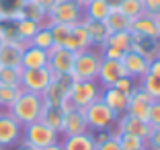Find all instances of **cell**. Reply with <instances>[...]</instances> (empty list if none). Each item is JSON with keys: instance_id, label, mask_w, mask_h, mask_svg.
<instances>
[{"instance_id": "obj_44", "label": "cell", "mask_w": 160, "mask_h": 150, "mask_svg": "<svg viewBox=\"0 0 160 150\" xmlns=\"http://www.w3.org/2000/svg\"><path fill=\"white\" fill-rule=\"evenodd\" d=\"M17 150H37V148H33V146H31V144H27V142H21Z\"/></svg>"}, {"instance_id": "obj_12", "label": "cell", "mask_w": 160, "mask_h": 150, "mask_svg": "<svg viewBox=\"0 0 160 150\" xmlns=\"http://www.w3.org/2000/svg\"><path fill=\"white\" fill-rule=\"evenodd\" d=\"M154 103V99L142 89V86H136V89L129 93V101H127V109L125 113L133 115V117H140L144 122H148V109Z\"/></svg>"}, {"instance_id": "obj_34", "label": "cell", "mask_w": 160, "mask_h": 150, "mask_svg": "<svg viewBox=\"0 0 160 150\" xmlns=\"http://www.w3.org/2000/svg\"><path fill=\"white\" fill-rule=\"evenodd\" d=\"M49 31H52V37H53V45H64L72 31V25H62V23H52L49 25Z\"/></svg>"}, {"instance_id": "obj_27", "label": "cell", "mask_w": 160, "mask_h": 150, "mask_svg": "<svg viewBox=\"0 0 160 150\" xmlns=\"http://www.w3.org/2000/svg\"><path fill=\"white\" fill-rule=\"evenodd\" d=\"M105 45H111L115 49H121L123 54L129 52L132 47V31H119V33H111Z\"/></svg>"}, {"instance_id": "obj_22", "label": "cell", "mask_w": 160, "mask_h": 150, "mask_svg": "<svg viewBox=\"0 0 160 150\" xmlns=\"http://www.w3.org/2000/svg\"><path fill=\"white\" fill-rule=\"evenodd\" d=\"M84 27H86V31H88V35H90L92 45L103 47L105 43H107L109 35H111V31L107 29V25H105L103 21H84Z\"/></svg>"}, {"instance_id": "obj_9", "label": "cell", "mask_w": 160, "mask_h": 150, "mask_svg": "<svg viewBox=\"0 0 160 150\" xmlns=\"http://www.w3.org/2000/svg\"><path fill=\"white\" fill-rule=\"evenodd\" d=\"M115 123H117L115 132H119V134H132V136H138L142 140H148V136H150V132H152V126L148 122H144L140 117H133L129 113H121Z\"/></svg>"}, {"instance_id": "obj_31", "label": "cell", "mask_w": 160, "mask_h": 150, "mask_svg": "<svg viewBox=\"0 0 160 150\" xmlns=\"http://www.w3.org/2000/svg\"><path fill=\"white\" fill-rule=\"evenodd\" d=\"M140 86L150 95L154 101H160V76H152L146 74L140 78Z\"/></svg>"}, {"instance_id": "obj_33", "label": "cell", "mask_w": 160, "mask_h": 150, "mask_svg": "<svg viewBox=\"0 0 160 150\" xmlns=\"http://www.w3.org/2000/svg\"><path fill=\"white\" fill-rule=\"evenodd\" d=\"M21 93H23L21 86H0V107L8 109L10 105L19 99Z\"/></svg>"}, {"instance_id": "obj_15", "label": "cell", "mask_w": 160, "mask_h": 150, "mask_svg": "<svg viewBox=\"0 0 160 150\" xmlns=\"http://www.w3.org/2000/svg\"><path fill=\"white\" fill-rule=\"evenodd\" d=\"M62 47H66V49H70V52H74V54L82 52V49H88V47H92L90 35H88V31H86V27H84V21H82V23L72 25V31H70L66 43H64Z\"/></svg>"}, {"instance_id": "obj_41", "label": "cell", "mask_w": 160, "mask_h": 150, "mask_svg": "<svg viewBox=\"0 0 160 150\" xmlns=\"http://www.w3.org/2000/svg\"><path fill=\"white\" fill-rule=\"evenodd\" d=\"M35 2H37V4L41 6L43 10H45V13L49 14V13H52V10H53V6H56L58 2H60V0H35Z\"/></svg>"}, {"instance_id": "obj_37", "label": "cell", "mask_w": 160, "mask_h": 150, "mask_svg": "<svg viewBox=\"0 0 160 150\" xmlns=\"http://www.w3.org/2000/svg\"><path fill=\"white\" fill-rule=\"evenodd\" d=\"M115 89H119L121 93L129 95L133 89H136V78H132V76H123L121 80H117V82H115Z\"/></svg>"}, {"instance_id": "obj_46", "label": "cell", "mask_w": 160, "mask_h": 150, "mask_svg": "<svg viewBox=\"0 0 160 150\" xmlns=\"http://www.w3.org/2000/svg\"><path fill=\"white\" fill-rule=\"evenodd\" d=\"M4 45V41H2V25H0V47Z\"/></svg>"}, {"instance_id": "obj_23", "label": "cell", "mask_w": 160, "mask_h": 150, "mask_svg": "<svg viewBox=\"0 0 160 150\" xmlns=\"http://www.w3.org/2000/svg\"><path fill=\"white\" fill-rule=\"evenodd\" d=\"M39 122L49 126L53 132L62 134V122H64V111L60 107H49V105H43L41 115H39Z\"/></svg>"}, {"instance_id": "obj_50", "label": "cell", "mask_w": 160, "mask_h": 150, "mask_svg": "<svg viewBox=\"0 0 160 150\" xmlns=\"http://www.w3.org/2000/svg\"><path fill=\"white\" fill-rule=\"evenodd\" d=\"M0 25H2V19H0Z\"/></svg>"}, {"instance_id": "obj_47", "label": "cell", "mask_w": 160, "mask_h": 150, "mask_svg": "<svg viewBox=\"0 0 160 150\" xmlns=\"http://www.w3.org/2000/svg\"><path fill=\"white\" fill-rule=\"evenodd\" d=\"M156 25H158V39H160V17L156 19Z\"/></svg>"}, {"instance_id": "obj_10", "label": "cell", "mask_w": 160, "mask_h": 150, "mask_svg": "<svg viewBox=\"0 0 160 150\" xmlns=\"http://www.w3.org/2000/svg\"><path fill=\"white\" fill-rule=\"evenodd\" d=\"M123 76H127V72H125V68H123L121 60H107V58L101 60L97 82H99L103 89H107V86H115V82L121 80Z\"/></svg>"}, {"instance_id": "obj_18", "label": "cell", "mask_w": 160, "mask_h": 150, "mask_svg": "<svg viewBox=\"0 0 160 150\" xmlns=\"http://www.w3.org/2000/svg\"><path fill=\"white\" fill-rule=\"evenodd\" d=\"M29 43H4L0 47V66L6 68H21V58L23 49Z\"/></svg>"}, {"instance_id": "obj_6", "label": "cell", "mask_w": 160, "mask_h": 150, "mask_svg": "<svg viewBox=\"0 0 160 150\" xmlns=\"http://www.w3.org/2000/svg\"><path fill=\"white\" fill-rule=\"evenodd\" d=\"M58 136H60L58 132H53L49 126H45V123H41V122H33V123L23 126V142L31 144L37 150L45 148V146L53 144V142H60Z\"/></svg>"}, {"instance_id": "obj_35", "label": "cell", "mask_w": 160, "mask_h": 150, "mask_svg": "<svg viewBox=\"0 0 160 150\" xmlns=\"http://www.w3.org/2000/svg\"><path fill=\"white\" fill-rule=\"evenodd\" d=\"M117 140L121 150H140L146 146V140H142L138 136H132V134H119L117 132Z\"/></svg>"}, {"instance_id": "obj_11", "label": "cell", "mask_w": 160, "mask_h": 150, "mask_svg": "<svg viewBox=\"0 0 160 150\" xmlns=\"http://www.w3.org/2000/svg\"><path fill=\"white\" fill-rule=\"evenodd\" d=\"M23 138V126L10 115L8 111L0 113V146H12Z\"/></svg>"}, {"instance_id": "obj_5", "label": "cell", "mask_w": 160, "mask_h": 150, "mask_svg": "<svg viewBox=\"0 0 160 150\" xmlns=\"http://www.w3.org/2000/svg\"><path fill=\"white\" fill-rule=\"evenodd\" d=\"M101 93H103V86L97 80H74L70 89V99L76 109H86L90 103L101 99Z\"/></svg>"}, {"instance_id": "obj_19", "label": "cell", "mask_w": 160, "mask_h": 150, "mask_svg": "<svg viewBox=\"0 0 160 150\" xmlns=\"http://www.w3.org/2000/svg\"><path fill=\"white\" fill-rule=\"evenodd\" d=\"M45 66H47V52L29 43L23 49L21 68H23V70H33V68H45Z\"/></svg>"}, {"instance_id": "obj_24", "label": "cell", "mask_w": 160, "mask_h": 150, "mask_svg": "<svg viewBox=\"0 0 160 150\" xmlns=\"http://www.w3.org/2000/svg\"><path fill=\"white\" fill-rule=\"evenodd\" d=\"M105 25H107V29L111 33H119V31H129V27H132V21L127 19L125 14L121 13V10H109L107 19L103 21Z\"/></svg>"}, {"instance_id": "obj_7", "label": "cell", "mask_w": 160, "mask_h": 150, "mask_svg": "<svg viewBox=\"0 0 160 150\" xmlns=\"http://www.w3.org/2000/svg\"><path fill=\"white\" fill-rule=\"evenodd\" d=\"M52 70L49 68H33V70H23L21 74V89L29 91V93H39L41 95L43 91L49 86L52 82Z\"/></svg>"}, {"instance_id": "obj_2", "label": "cell", "mask_w": 160, "mask_h": 150, "mask_svg": "<svg viewBox=\"0 0 160 150\" xmlns=\"http://www.w3.org/2000/svg\"><path fill=\"white\" fill-rule=\"evenodd\" d=\"M101 49H82L74 58V68H72V78L74 80H97L101 66Z\"/></svg>"}, {"instance_id": "obj_14", "label": "cell", "mask_w": 160, "mask_h": 150, "mask_svg": "<svg viewBox=\"0 0 160 150\" xmlns=\"http://www.w3.org/2000/svg\"><path fill=\"white\" fill-rule=\"evenodd\" d=\"M129 31L136 33V35H140V37H144V39H150V41H160L158 39L156 17H152V14H148V13H142L138 19H133Z\"/></svg>"}, {"instance_id": "obj_45", "label": "cell", "mask_w": 160, "mask_h": 150, "mask_svg": "<svg viewBox=\"0 0 160 150\" xmlns=\"http://www.w3.org/2000/svg\"><path fill=\"white\" fill-rule=\"evenodd\" d=\"M74 2H78L80 6H82V8H84L86 4H90V2H92V0H74Z\"/></svg>"}, {"instance_id": "obj_42", "label": "cell", "mask_w": 160, "mask_h": 150, "mask_svg": "<svg viewBox=\"0 0 160 150\" xmlns=\"http://www.w3.org/2000/svg\"><path fill=\"white\" fill-rule=\"evenodd\" d=\"M148 74L160 76V58H154V60L150 62V66H148Z\"/></svg>"}, {"instance_id": "obj_20", "label": "cell", "mask_w": 160, "mask_h": 150, "mask_svg": "<svg viewBox=\"0 0 160 150\" xmlns=\"http://www.w3.org/2000/svg\"><path fill=\"white\" fill-rule=\"evenodd\" d=\"M62 148L64 150H97V144H94L92 132H84V134H76V136H64Z\"/></svg>"}, {"instance_id": "obj_28", "label": "cell", "mask_w": 160, "mask_h": 150, "mask_svg": "<svg viewBox=\"0 0 160 150\" xmlns=\"http://www.w3.org/2000/svg\"><path fill=\"white\" fill-rule=\"evenodd\" d=\"M14 29H17V35H19L21 41L29 43L31 39H33V35L39 31V25L33 23V21H29V19H21L14 23Z\"/></svg>"}, {"instance_id": "obj_8", "label": "cell", "mask_w": 160, "mask_h": 150, "mask_svg": "<svg viewBox=\"0 0 160 150\" xmlns=\"http://www.w3.org/2000/svg\"><path fill=\"white\" fill-rule=\"evenodd\" d=\"M74 58H76L74 52H70L66 47L53 45L52 49L47 52V68H49L53 74H72Z\"/></svg>"}, {"instance_id": "obj_49", "label": "cell", "mask_w": 160, "mask_h": 150, "mask_svg": "<svg viewBox=\"0 0 160 150\" xmlns=\"http://www.w3.org/2000/svg\"><path fill=\"white\" fill-rule=\"evenodd\" d=\"M140 150H148V148H146V146H144V148H140Z\"/></svg>"}, {"instance_id": "obj_16", "label": "cell", "mask_w": 160, "mask_h": 150, "mask_svg": "<svg viewBox=\"0 0 160 150\" xmlns=\"http://www.w3.org/2000/svg\"><path fill=\"white\" fill-rule=\"evenodd\" d=\"M123 62V68H125L127 76H132V78L140 80L142 76L148 74V66H150V60L146 56H140L136 52H125L121 58Z\"/></svg>"}, {"instance_id": "obj_43", "label": "cell", "mask_w": 160, "mask_h": 150, "mask_svg": "<svg viewBox=\"0 0 160 150\" xmlns=\"http://www.w3.org/2000/svg\"><path fill=\"white\" fill-rule=\"evenodd\" d=\"M41 150H64V148H62V142H53V144L45 146V148H41Z\"/></svg>"}, {"instance_id": "obj_40", "label": "cell", "mask_w": 160, "mask_h": 150, "mask_svg": "<svg viewBox=\"0 0 160 150\" xmlns=\"http://www.w3.org/2000/svg\"><path fill=\"white\" fill-rule=\"evenodd\" d=\"M142 4H144V13L152 14L156 19L160 17V0H142Z\"/></svg>"}, {"instance_id": "obj_38", "label": "cell", "mask_w": 160, "mask_h": 150, "mask_svg": "<svg viewBox=\"0 0 160 150\" xmlns=\"http://www.w3.org/2000/svg\"><path fill=\"white\" fill-rule=\"evenodd\" d=\"M97 150H121V146H119V140H117V132H111V136H109V140H105L103 144H97Z\"/></svg>"}, {"instance_id": "obj_25", "label": "cell", "mask_w": 160, "mask_h": 150, "mask_svg": "<svg viewBox=\"0 0 160 150\" xmlns=\"http://www.w3.org/2000/svg\"><path fill=\"white\" fill-rule=\"evenodd\" d=\"M23 14H25V19L37 23L39 27H47V13L37 4V2H35V0H25Z\"/></svg>"}, {"instance_id": "obj_4", "label": "cell", "mask_w": 160, "mask_h": 150, "mask_svg": "<svg viewBox=\"0 0 160 150\" xmlns=\"http://www.w3.org/2000/svg\"><path fill=\"white\" fill-rule=\"evenodd\" d=\"M84 21V8L74 2V0H60L53 10L47 14V27L52 23H62V25H76Z\"/></svg>"}, {"instance_id": "obj_48", "label": "cell", "mask_w": 160, "mask_h": 150, "mask_svg": "<svg viewBox=\"0 0 160 150\" xmlns=\"http://www.w3.org/2000/svg\"><path fill=\"white\" fill-rule=\"evenodd\" d=\"M158 58H160V45H158Z\"/></svg>"}, {"instance_id": "obj_29", "label": "cell", "mask_w": 160, "mask_h": 150, "mask_svg": "<svg viewBox=\"0 0 160 150\" xmlns=\"http://www.w3.org/2000/svg\"><path fill=\"white\" fill-rule=\"evenodd\" d=\"M23 68H6L0 66V86H21Z\"/></svg>"}, {"instance_id": "obj_1", "label": "cell", "mask_w": 160, "mask_h": 150, "mask_svg": "<svg viewBox=\"0 0 160 150\" xmlns=\"http://www.w3.org/2000/svg\"><path fill=\"white\" fill-rule=\"evenodd\" d=\"M43 109V99L39 93H29V91H23L19 95V99L10 105L6 111L12 115L21 126H27V123L39 122V115H41Z\"/></svg>"}, {"instance_id": "obj_36", "label": "cell", "mask_w": 160, "mask_h": 150, "mask_svg": "<svg viewBox=\"0 0 160 150\" xmlns=\"http://www.w3.org/2000/svg\"><path fill=\"white\" fill-rule=\"evenodd\" d=\"M148 123L152 127H160V101H154L148 109Z\"/></svg>"}, {"instance_id": "obj_17", "label": "cell", "mask_w": 160, "mask_h": 150, "mask_svg": "<svg viewBox=\"0 0 160 150\" xmlns=\"http://www.w3.org/2000/svg\"><path fill=\"white\" fill-rule=\"evenodd\" d=\"M101 99H103V103L107 105L109 109H113L117 115H121V113H125V109H127L129 95L121 93V91L115 89V86H107V89H103V93H101Z\"/></svg>"}, {"instance_id": "obj_39", "label": "cell", "mask_w": 160, "mask_h": 150, "mask_svg": "<svg viewBox=\"0 0 160 150\" xmlns=\"http://www.w3.org/2000/svg\"><path fill=\"white\" fill-rule=\"evenodd\" d=\"M146 148L148 150H160V127H152L150 136L146 140Z\"/></svg>"}, {"instance_id": "obj_32", "label": "cell", "mask_w": 160, "mask_h": 150, "mask_svg": "<svg viewBox=\"0 0 160 150\" xmlns=\"http://www.w3.org/2000/svg\"><path fill=\"white\" fill-rule=\"evenodd\" d=\"M119 10L129 21H133L144 13V4H142V0H119Z\"/></svg>"}, {"instance_id": "obj_3", "label": "cell", "mask_w": 160, "mask_h": 150, "mask_svg": "<svg viewBox=\"0 0 160 150\" xmlns=\"http://www.w3.org/2000/svg\"><path fill=\"white\" fill-rule=\"evenodd\" d=\"M84 111V117L86 123H88V130L90 132H101V130H111L115 122H117V113L113 109H109L107 105L103 103V99H97L94 103H90Z\"/></svg>"}, {"instance_id": "obj_26", "label": "cell", "mask_w": 160, "mask_h": 150, "mask_svg": "<svg viewBox=\"0 0 160 150\" xmlns=\"http://www.w3.org/2000/svg\"><path fill=\"white\" fill-rule=\"evenodd\" d=\"M109 14V2L107 0H92L84 6V21H105Z\"/></svg>"}, {"instance_id": "obj_21", "label": "cell", "mask_w": 160, "mask_h": 150, "mask_svg": "<svg viewBox=\"0 0 160 150\" xmlns=\"http://www.w3.org/2000/svg\"><path fill=\"white\" fill-rule=\"evenodd\" d=\"M25 0H0V19L2 23H17L25 19L23 14Z\"/></svg>"}, {"instance_id": "obj_13", "label": "cell", "mask_w": 160, "mask_h": 150, "mask_svg": "<svg viewBox=\"0 0 160 150\" xmlns=\"http://www.w3.org/2000/svg\"><path fill=\"white\" fill-rule=\"evenodd\" d=\"M88 130L84 111L82 109H72L64 113V122H62V136H76V134H84Z\"/></svg>"}, {"instance_id": "obj_30", "label": "cell", "mask_w": 160, "mask_h": 150, "mask_svg": "<svg viewBox=\"0 0 160 150\" xmlns=\"http://www.w3.org/2000/svg\"><path fill=\"white\" fill-rule=\"evenodd\" d=\"M31 45L39 47V49H45V52H49L53 47V37H52V31H49V27H39V31L33 35V39H31Z\"/></svg>"}]
</instances>
